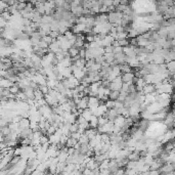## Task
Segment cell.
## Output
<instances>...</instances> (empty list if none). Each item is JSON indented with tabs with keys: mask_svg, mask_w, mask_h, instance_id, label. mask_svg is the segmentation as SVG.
<instances>
[{
	"mask_svg": "<svg viewBox=\"0 0 175 175\" xmlns=\"http://www.w3.org/2000/svg\"><path fill=\"white\" fill-rule=\"evenodd\" d=\"M134 78V74L133 72H129V73H123L121 74V79L122 82H126V83H130L132 82Z\"/></svg>",
	"mask_w": 175,
	"mask_h": 175,
	"instance_id": "1",
	"label": "cell"
},
{
	"mask_svg": "<svg viewBox=\"0 0 175 175\" xmlns=\"http://www.w3.org/2000/svg\"><path fill=\"white\" fill-rule=\"evenodd\" d=\"M19 127L21 130L29 128L30 127V119L29 118H24V117H22V119L19 120Z\"/></svg>",
	"mask_w": 175,
	"mask_h": 175,
	"instance_id": "2",
	"label": "cell"
},
{
	"mask_svg": "<svg viewBox=\"0 0 175 175\" xmlns=\"http://www.w3.org/2000/svg\"><path fill=\"white\" fill-rule=\"evenodd\" d=\"M154 91H156V88H155V85H154V84H152V83L146 84V85L142 87V93H144V94L153 93Z\"/></svg>",
	"mask_w": 175,
	"mask_h": 175,
	"instance_id": "3",
	"label": "cell"
},
{
	"mask_svg": "<svg viewBox=\"0 0 175 175\" xmlns=\"http://www.w3.org/2000/svg\"><path fill=\"white\" fill-rule=\"evenodd\" d=\"M88 123H89L90 128H96V127L98 126V117L92 115L91 118H90V120L88 121Z\"/></svg>",
	"mask_w": 175,
	"mask_h": 175,
	"instance_id": "4",
	"label": "cell"
},
{
	"mask_svg": "<svg viewBox=\"0 0 175 175\" xmlns=\"http://www.w3.org/2000/svg\"><path fill=\"white\" fill-rule=\"evenodd\" d=\"M13 83L10 82L7 78H1L0 79V86L2 88H9Z\"/></svg>",
	"mask_w": 175,
	"mask_h": 175,
	"instance_id": "5",
	"label": "cell"
},
{
	"mask_svg": "<svg viewBox=\"0 0 175 175\" xmlns=\"http://www.w3.org/2000/svg\"><path fill=\"white\" fill-rule=\"evenodd\" d=\"M82 115L84 118H85V120L86 121H89L90 120V118H91V116H92V111L89 109V108H86V109H84L83 110V112H82Z\"/></svg>",
	"mask_w": 175,
	"mask_h": 175,
	"instance_id": "6",
	"label": "cell"
},
{
	"mask_svg": "<svg viewBox=\"0 0 175 175\" xmlns=\"http://www.w3.org/2000/svg\"><path fill=\"white\" fill-rule=\"evenodd\" d=\"M53 19V17L51 15H43L41 17V23L42 24H50Z\"/></svg>",
	"mask_w": 175,
	"mask_h": 175,
	"instance_id": "7",
	"label": "cell"
},
{
	"mask_svg": "<svg viewBox=\"0 0 175 175\" xmlns=\"http://www.w3.org/2000/svg\"><path fill=\"white\" fill-rule=\"evenodd\" d=\"M68 52H69V55H70V57H75L76 55H78V52H79V49L76 48V47L74 46H71L70 48L68 49Z\"/></svg>",
	"mask_w": 175,
	"mask_h": 175,
	"instance_id": "8",
	"label": "cell"
},
{
	"mask_svg": "<svg viewBox=\"0 0 175 175\" xmlns=\"http://www.w3.org/2000/svg\"><path fill=\"white\" fill-rule=\"evenodd\" d=\"M77 142H78L77 139L73 138V137H71V136H69L68 139H67V141H66V146H67V148H71V146H75Z\"/></svg>",
	"mask_w": 175,
	"mask_h": 175,
	"instance_id": "9",
	"label": "cell"
},
{
	"mask_svg": "<svg viewBox=\"0 0 175 175\" xmlns=\"http://www.w3.org/2000/svg\"><path fill=\"white\" fill-rule=\"evenodd\" d=\"M119 93H120V90H111V92L109 94V100H116L119 96Z\"/></svg>",
	"mask_w": 175,
	"mask_h": 175,
	"instance_id": "10",
	"label": "cell"
},
{
	"mask_svg": "<svg viewBox=\"0 0 175 175\" xmlns=\"http://www.w3.org/2000/svg\"><path fill=\"white\" fill-rule=\"evenodd\" d=\"M44 97V94L40 91V89L39 88H36V89H34V100H41V98H43Z\"/></svg>",
	"mask_w": 175,
	"mask_h": 175,
	"instance_id": "11",
	"label": "cell"
},
{
	"mask_svg": "<svg viewBox=\"0 0 175 175\" xmlns=\"http://www.w3.org/2000/svg\"><path fill=\"white\" fill-rule=\"evenodd\" d=\"M27 100V96L25 94V92L23 90H19V92L15 94V100Z\"/></svg>",
	"mask_w": 175,
	"mask_h": 175,
	"instance_id": "12",
	"label": "cell"
},
{
	"mask_svg": "<svg viewBox=\"0 0 175 175\" xmlns=\"http://www.w3.org/2000/svg\"><path fill=\"white\" fill-rule=\"evenodd\" d=\"M88 141H89V139H88L87 135H86L85 133L81 134L80 138L78 139V142H79L80 144H88Z\"/></svg>",
	"mask_w": 175,
	"mask_h": 175,
	"instance_id": "13",
	"label": "cell"
},
{
	"mask_svg": "<svg viewBox=\"0 0 175 175\" xmlns=\"http://www.w3.org/2000/svg\"><path fill=\"white\" fill-rule=\"evenodd\" d=\"M8 90H9V92L10 93H13V94H17V92H19V86L17 85V84H15V83H13V84H12L11 86H10L9 88H8Z\"/></svg>",
	"mask_w": 175,
	"mask_h": 175,
	"instance_id": "14",
	"label": "cell"
},
{
	"mask_svg": "<svg viewBox=\"0 0 175 175\" xmlns=\"http://www.w3.org/2000/svg\"><path fill=\"white\" fill-rule=\"evenodd\" d=\"M38 88L40 89V91H41L43 94H47V93L49 92V88L46 84H45V85H39Z\"/></svg>",
	"mask_w": 175,
	"mask_h": 175,
	"instance_id": "15",
	"label": "cell"
},
{
	"mask_svg": "<svg viewBox=\"0 0 175 175\" xmlns=\"http://www.w3.org/2000/svg\"><path fill=\"white\" fill-rule=\"evenodd\" d=\"M108 121H109V120H108L107 117H105V116H100V117H98V125L106 124Z\"/></svg>",
	"mask_w": 175,
	"mask_h": 175,
	"instance_id": "16",
	"label": "cell"
},
{
	"mask_svg": "<svg viewBox=\"0 0 175 175\" xmlns=\"http://www.w3.org/2000/svg\"><path fill=\"white\" fill-rule=\"evenodd\" d=\"M41 39H42V40H43L44 42H46V43L48 44V45L51 43V42L53 41V40H54V39H52V38H51V37L49 36V35H45V36H43Z\"/></svg>",
	"mask_w": 175,
	"mask_h": 175,
	"instance_id": "17",
	"label": "cell"
},
{
	"mask_svg": "<svg viewBox=\"0 0 175 175\" xmlns=\"http://www.w3.org/2000/svg\"><path fill=\"white\" fill-rule=\"evenodd\" d=\"M118 42H119L120 46H122V47L129 45V40H128V39H121V40H118Z\"/></svg>",
	"mask_w": 175,
	"mask_h": 175,
	"instance_id": "18",
	"label": "cell"
},
{
	"mask_svg": "<svg viewBox=\"0 0 175 175\" xmlns=\"http://www.w3.org/2000/svg\"><path fill=\"white\" fill-rule=\"evenodd\" d=\"M121 52H123V47L120 46V45L114 46V48H113V53L116 54V53H121Z\"/></svg>",
	"mask_w": 175,
	"mask_h": 175,
	"instance_id": "19",
	"label": "cell"
},
{
	"mask_svg": "<svg viewBox=\"0 0 175 175\" xmlns=\"http://www.w3.org/2000/svg\"><path fill=\"white\" fill-rule=\"evenodd\" d=\"M17 2H24V1H26V0H15Z\"/></svg>",
	"mask_w": 175,
	"mask_h": 175,
	"instance_id": "20",
	"label": "cell"
},
{
	"mask_svg": "<svg viewBox=\"0 0 175 175\" xmlns=\"http://www.w3.org/2000/svg\"><path fill=\"white\" fill-rule=\"evenodd\" d=\"M91 1H97V0H91Z\"/></svg>",
	"mask_w": 175,
	"mask_h": 175,
	"instance_id": "21",
	"label": "cell"
}]
</instances>
